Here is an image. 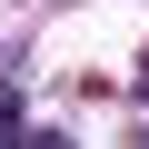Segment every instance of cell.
Returning a JSON list of instances; mask_svg holds the SVG:
<instances>
[{"mask_svg":"<svg viewBox=\"0 0 149 149\" xmlns=\"http://www.w3.org/2000/svg\"><path fill=\"white\" fill-rule=\"evenodd\" d=\"M0 149H10V119H0Z\"/></svg>","mask_w":149,"mask_h":149,"instance_id":"1","label":"cell"}]
</instances>
